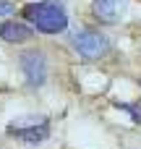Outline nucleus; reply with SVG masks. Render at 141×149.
<instances>
[{
  "mask_svg": "<svg viewBox=\"0 0 141 149\" xmlns=\"http://www.w3.org/2000/svg\"><path fill=\"white\" fill-rule=\"evenodd\" d=\"M21 13H24V21H29L31 29H37L39 34H63L68 29V13L55 0L29 3Z\"/></svg>",
  "mask_w": 141,
  "mask_h": 149,
  "instance_id": "f257e3e1",
  "label": "nucleus"
},
{
  "mask_svg": "<svg viewBox=\"0 0 141 149\" xmlns=\"http://www.w3.org/2000/svg\"><path fill=\"white\" fill-rule=\"evenodd\" d=\"M50 131H52V123L44 115H21V118H16V120H10L5 126V134L10 139H18V141L31 144V147L47 141Z\"/></svg>",
  "mask_w": 141,
  "mask_h": 149,
  "instance_id": "f03ea898",
  "label": "nucleus"
},
{
  "mask_svg": "<svg viewBox=\"0 0 141 149\" xmlns=\"http://www.w3.org/2000/svg\"><path fill=\"white\" fill-rule=\"evenodd\" d=\"M71 45H73V50L81 60H99L113 50L110 37L97 31V29H78L71 37Z\"/></svg>",
  "mask_w": 141,
  "mask_h": 149,
  "instance_id": "7ed1b4c3",
  "label": "nucleus"
},
{
  "mask_svg": "<svg viewBox=\"0 0 141 149\" xmlns=\"http://www.w3.org/2000/svg\"><path fill=\"white\" fill-rule=\"evenodd\" d=\"M18 65H21V73H24V79H26V84L31 89L44 86L50 65H47V55L42 50H26V52H21Z\"/></svg>",
  "mask_w": 141,
  "mask_h": 149,
  "instance_id": "20e7f679",
  "label": "nucleus"
},
{
  "mask_svg": "<svg viewBox=\"0 0 141 149\" xmlns=\"http://www.w3.org/2000/svg\"><path fill=\"white\" fill-rule=\"evenodd\" d=\"M126 10H128V0H92V16L107 26L120 24L126 18Z\"/></svg>",
  "mask_w": 141,
  "mask_h": 149,
  "instance_id": "39448f33",
  "label": "nucleus"
},
{
  "mask_svg": "<svg viewBox=\"0 0 141 149\" xmlns=\"http://www.w3.org/2000/svg\"><path fill=\"white\" fill-rule=\"evenodd\" d=\"M31 37H34V29L29 24H24V21L10 18V21L0 24V39L8 42V45H21V42H29Z\"/></svg>",
  "mask_w": 141,
  "mask_h": 149,
  "instance_id": "423d86ee",
  "label": "nucleus"
},
{
  "mask_svg": "<svg viewBox=\"0 0 141 149\" xmlns=\"http://www.w3.org/2000/svg\"><path fill=\"white\" fill-rule=\"evenodd\" d=\"M118 107H120V110H126V113H131V120H133V123H141V105H128V102H118Z\"/></svg>",
  "mask_w": 141,
  "mask_h": 149,
  "instance_id": "0eeeda50",
  "label": "nucleus"
},
{
  "mask_svg": "<svg viewBox=\"0 0 141 149\" xmlns=\"http://www.w3.org/2000/svg\"><path fill=\"white\" fill-rule=\"evenodd\" d=\"M13 10H16V5L10 0H0V16H10Z\"/></svg>",
  "mask_w": 141,
  "mask_h": 149,
  "instance_id": "6e6552de",
  "label": "nucleus"
}]
</instances>
